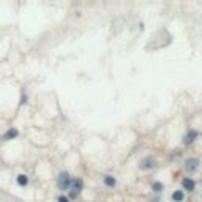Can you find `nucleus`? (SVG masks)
Returning <instances> with one entry per match:
<instances>
[{
	"label": "nucleus",
	"instance_id": "1",
	"mask_svg": "<svg viewBox=\"0 0 202 202\" xmlns=\"http://www.w3.org/2000/svg\"><path fill=\"white\" fill-rule=\"evenodd\" d=\"M82 190H84V180L80 179V177H76V179H73V182H71V191H70V197L71 199H76L80 193H82Z\"/></svg>",
	"mask_w": 202,
	"mask_h": 202
},
{
	"label": "nucleus",
	"instance_id": "2",
	"mask_svg": "<svg viewBox=\"0 0 202 202\" xmlns=\"http://www.w3.org/2000/svg\"><path fill=\"white\" fill-rule=\"evenodd\" d=\"M71 182H73V179L70 177L68 172H60V175H59V179H57L59 190L65 191V190H68V188H71Z\"/></svg>",
	"mask_w": 202,
	"mask_h": 202
},
{
	"label": "nucleus",
	"instance_id": "3",
	"mask_svg": "<svg viewBox=\"0 0 202 202\" xmlns=\"http://www.w3.org/2000/svg\"><path fill=\"white\" fill-rule=\"evenodd\" d=\"M183 167H185L186 172L194 174V172L200 167V161H199V158H194V156L186 158V159H185V163H183Z\"/></svg>",
	"mask_w": 202,
	"mask_h": 202
},
{
	"label": "nucleus",
	"instance_id": "4",
	"mask_svg": "<svg viewBox=\"0 0 202 202\" xmlns=\"http://www.w3.org/2000/svg\"><path fill=\"white\" fill-rule=\"evenodd\" d=\"M156 167V159L152 156H145L139 161V169L141 171H152Z\"/></svg>",
	"mask_w": 202,
	"mask_h": 202
},
{
	"label": "nucleus",
	"instance_id": "5",
	"mask_svg": "<svg viewBox=\"0 0 202 202\" xmlns=\"http://www.w3.org/2000/svg\"><path fill=\"white\" fill-rule=\"evenodd\" d=\"M197 138H199V133H197L196 130H188L186 134L183 136V145H191V144H194V142L197 141Z\"/></svg>",
	"mask_w": 202,
	"mask_h": 202
},
{
	"label": "nucleus",
	"instance_id": "6",
	"mask_svg": "<svg viewBox=\"0 0 202 202\" xmlns=\"http://www.w3.org/2000/svg\"><path fill=\"white\" fill-rule=\"evenodd\" d=\"M182 188L188 193H193L196 190V182L191 177H185V179H182Z\"/></svg>",
	"mask_w": 202,
	"mask_h": 202
},
{
	"label": "nucleus",
	"instance_id": "7",
	"mask_svg": "<svg viewBox=\"0 0 202 202\" xmlns=\"http://www.w3.org/2000/svg\"><path fill=\"white\" fill-rule=\"evenodd\" d=\"M19 136V131L16 128H10L5 134H3V141H11V139H16Z\"/></svg>",
	"mask_w": 202,
	"mask_h": 202
},
{
	"label": "nucleus",
	"instance_id": "8",
	"mask_svg": "<svg viewBox=\"0 0 202 202\" xmlns=\"http://www.w3.org/2000/svg\"><path fill=\"white\" fill-rule=\"evenodd\" d=\"M171 197H172L174 202H183L185 200V191L183 190H175V191L172 193Z\"/></svg>",
	"mask_w": 202,
	"mask_h": 202
},
{
	"label": "nucleus",
	"instance_id": "9",
	"mask_svg": "<svg viewBox=\"0 0 202 202\" xmlns=\"http://www.w3.org/2000/svg\"><path fill=\"white\" fill-rule=\"evenodd\" d=\"M103 182H104V185H106L107 188H114V186L117 185V180H115V177H112V175H104Z\"/></svg>",
	"mask_w": 202,
	"mask_h": 202
},
{
	"label": "nucleus",
	"instance_id": "10",
	"mask_svg": "<svg viewBox=\"0 0 202 202\" xmlns=\"http://www.w3.org/2000/svg\"><path fill=\"white\" fill-rule=\"evenodd\" d=\"M16 182H18L19 186H27V185H29V177H27L25 174H21V175L16 177Z\"/></svg>",
	"mask_w": 202,
	"mask_h": 202
},
{
	"label": "nucleus",
	"instance_id": "11",
	"mask_svg": "<svg viewBox=\"0 0 202 202\" xmlns=\"http://www.w3.org/2000/svg\"><path fill=\"white\" fill-rule=\"evenodd\" d=\"M152 190H153L155 193H161V191L164 190V185L161 183V182H153V183H152Z\"/></svg>",
	"mask_w": 202,
	"mask_h": 202
},
{
	"label": "nucleus",
	"instance_id": "12",
	"mask_svg": "<svg viewBox=\"0 0 202 202\" xmlns=\"http://www.w3.org/2000/svg\"><path fill=\"white\" fill-rule=\"evenodd\" d=\"M57 202H70V197H66V196H59Z\"/></svg>",
	"mask_w": 202,
	"mask_h": 202
},
{
	"label": "nucleus",
	"instance_id": "13",
	"mask_svg": "<svg viewBox=\"0 0 202 202\" xmlns=\"http://www.w3.org/2000/svg\"><path fill=\"white\" fill-rule=\"evenodd\" d=\"M25 103H27V95H22V97H21V101H19V104L22 106V104H25Z\"/></svg>",
	"mask_w": 202,
	"mask_h": 202
}]
</instances>
